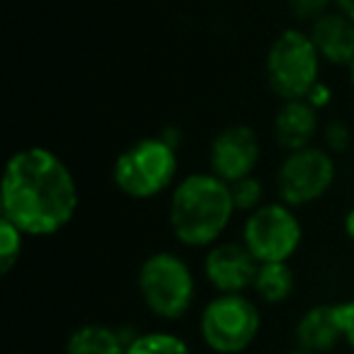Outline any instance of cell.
Returning a JSON list of instances; mask_svg holds the SVG:
<instances>
[{"instance_id": "9a60e30c", "label": "cell", "mask_w": 354, "mask_h": 354, "mask_svg": "<svg viewBox=\"0 0 354 354\" xmlns=\"http://www.w3.org/2000/svg\"><path fill=\"white\" fill-rule=\"evenodd\" d=\"M294 286H296V274L289 262H270V265H260L252 291L265 304L279 306L294 294Z\"/></svg>"}, {"instance_id": "9c48e42d", "label": "cell", "mask_w": 354, "mask_h": 354, "mask_svg": "<svg viewBox=\"0 0 354 354\" xmlns=\"http://www.w3.org/2000/svg\"><path fill=\"white\" fill-rule=\"evenodd\" d=\"M209 167L223 183L233 185L243 177L255 175L262 160L260 133L250 124L233 122L221 127L209 143Z\"/></svg>"}, {"instance_id": "ffe728a7", "label": "cell", "mask_w": 354, "mask_h": 354, "mask_svg": "<svg viewBox=\"0 0 354 354\" xmlns=\"http://www.w3.org/2000/svg\"><path fill=\"white\" fill-rule=\"evenodd\" d=\"M335 8V0H286V10L294 17L296 27H310L315 20Z\"/></svg>"}, {"instance_id": "5b68a950", "label": "cell", "mask_w": 354, "mask_h": 354, "mask_svg": "<svg viewBox=\"0 0 354 354\" xmlns=\"http://www.w3.org/2000/svg\"><path fill=\"white\" fill-rule=\"evenodd\" d=\"M136 289L143 306L156 318L180 320L194 306L197 279L183 255L172 250H156L138 265Z\"/></svg>"}, {"instance_id": "ac0fdd59", "label": "cell", "mask_w": 354, "mask_h": 354, "mask_svg": "<svg viewBox=\"0 0 354 354\" xmlns=\"http://www.w3.org/2000/svg\"><path fill=\"white\" fill-rule=\"evenodd\" d=\"M25 233L15 228L10 221L0 218V272L10 274L12 267L20 262L22 250H25Z\"/></svg>"}, {"instance_id": "44dd1931", "label": "cell", "mask_w": 354, "mask_h": 354, "mask_svg": "<svg viewBox=\"0 0 354 354\" xmlns=\"http://www.w3.org/2000/svg\"><path fill=\"white\" fill-rule=\"evenodd\" d=\"M339 318V328H342V339L352 347L354 352V299L342 301V304H335Z\"/></svg>"}, {"instance_id": "8992f818", "label": "cell", "mask_w": 354, "mask_h": 354, "mask_svg": "<svg viewBox=\"0 0 354 354\" xmlns=\"http://www.w3.org/2000/svg\"><path fill=\"white\" fill-rule=\"evenodd\" d=\"M337 180V158L320 143L284 153L274 170L277 199L291 209L313 207L330 194Z\"/></svg>"}, {"instance_id": "4fadbf2b", "label": "cell", "mask_w": 354, "mask_h": 354, "mask_svg": "<svg viewBox=\"0 0 354 354\" xmlns=\"http://www.w3.org/2000/svg\"><path fill=\"white\" fill-rule=\"evenodd\" d=\"M296 342L299 349L310 354H323L335 349L342 339V328H339L337 308L335 304H320L308 308L296 323Z\"/></svg>"}, {"instance_id": "5bb4252c", "label": "cell", "mask_w": 354, "mask_h": 354, "mask_svg": "<svg viewBox=\"0 0 354 354\" xmlns=\"http://www.w3.org/2000/svg\"><path fill=\"white\" fill-rule=\"evenodd\" d=\"M129 342L109 325L90 323L73 330L66 342V354H127Z\"/></svg>"}, {"instance_id": "277c9868", "label": "cell", "mask_w": 354, "mask_h": 354, "mask_svg": "<svg viewBox=\"0 0 354 354\" xmlns=\"http://www.w3.org/2000/svg\"><path fill=\"white\" fill-rule=\"evenodd\" d=\"M323 59L310 41L308 30L286 27L272 39L265 54V83L279 102L306 100L320 83Z\"/></svg>"}, {"instance_id": "603a6c76", "label": "cell", "mask_w": 354, "mask_h": 354, "mask_svg": "<svg viewBox=\"0 0 354 354\" xmlns=\"http://www.w3.org/2000/svg\"><path fill=\"white\" fill-rule=\"evenodd\" d=\"M342 231L349 243H354V207H349L342 216Z\"/></svg>"}, {"instance_id": "8fae6325", "label": "cell", "mask_w": 354, "mask_h": 354, "mask_svg": "<svg viewBox=\"0 0 354 354\" xmlns=\"http://www.w3.org/2000/svg\"><path fill=\"white\" fill-rule=\"evenodd\" d=\"M320 112L308 100H289L279 102L272 117V138L284 153L308 148L320 136Z\"/></svg>"}, {"instance_id": "484cf974", "label": "cell", "mask_w": 354, "mask_h": 354, "mask_svg": "<svg viewBox=\"0 0 354 354\" xmlns=\"http://www.w3.org/2000/svg\"><path fill=\"white\" fill-rule=\"evenodd\" d=\"M289 354H310V352H304V349H294V352H289Z\"/></svg>"}, {"instance_id": "7402d4cb", "label": "cell", "mask_w": 354, "mask_h": 354, "mask_svg": "<svg viewBox=\"0 0 354 354\" xmlns=\"http://www.w3.org/2000/svg\"><path fill=\"white\" fill-rule=\"evenodd\" d=\"M306 100H308V102L313 104L318 112H323V109H328L330 102H333V88H330L325 80H320V83L315 85L313 90H310V95Z\"/></svg>"}, {"instance_id": "30bf717a", "label": "cell", "mask_w": 354, "mask_h": 354, "mask_svg": "<svg viewBox=\"0 0 354 354\" xmlns=\"http://www.w3.org/2000/svg\"><path fill=\"white\" fill-rule=\"evenodd\" d=\"M260 262L243 241H218L204 255L202 272L216 294H248L255 284Z\"/></svg>"}, {"instance_id": "7c38bea8", "label": "cell", "mask_w": 354, "mask_h": 354, "mask_svg": "<svg viewBox=\"0 0 354 354\" xmlns=\"http://www.w3.org/2000/svg\"><path fill=\"white\" fill-rule=\"evenodd\" d=\"M310 35V41L318 49L325 66L347 71L354 61V22L344 17L339 10L325 12L320 20H315L310 27H306Z\"/></svg>"}, {"instance_id": "cb8c5ba5", "label": "cell", "mask_w": 354, "mask_h": 354, "mask_svg": "<svg viewBox=\"0 0 354 354\" xmlns=\"http://www.w3.org/2000/svg\"><path fill=\"white\" fill-rule=\"evenodd\" d=\"M335 10H339L344 17L354 22V0H335Z\"/></svg>"}, {"instance_id": "ba28073f", "label": "cell", "mask_w": 354, "mask_h": 354, "mask_svg": "<svg viewBox=\"0 0 354 354\" xmlns=\"http://www.w3.org/2000/svg\"><path fill=\"white\" fill-rule=\"evenodd\" d=\"M241 241L260 265L289 262L304 243V221L296 209L272 199L243 218Z\"/></svg>"}, {"instance_id": "2e32d148", "label": "cell", "mask_w": 354, "mask_h": 354, "mask_svg": "<svg viewBox=\"0 0 354 354\" xmlns=\"http://www.w3.org/2000/svg\"><path fill=\"white\" fill-rule=\"evenodd\" d=\"M127 354H192V349L175 333L153 330V333H143L129 339Z\"/></svg>"}, {"instance_id": "d4e9b609", "label": "cell", "mask_w": 354, "mask_h": 354, "mask_svg": "<svg viewBox=\"0 0 354 354\" xmlns=\"http://www.w3.org/2000/svg\"><path fill=\"white\" fill-rule=\"evenodd\" d=\"M347 83H349V90H352V95H354V61L347 68Z\"/></svg>"}, {"instance_id": "7a4b0ae2", "label": "cell", "mask_w": 354, "mask_h": 354, "mask_svg": "<svg viewBox=\"0 0 354 354\" xmlns=\"http://www.w3.org/2000/svg\"><path fill=\"white\" fill-rule=\"evenodd\" d=\"M236 214L231 185L212 170L187 172L167 194V228L180 245L194 250H209L223 241Z\"/></svg>"}, {"instance_id": "52a82bcc", "label": "cell", "mask_w": 354, "mask_h": 354, "mask_svg": "<svg viewBox=\"0 0 354 354\" xmlns=\"http://www.w3.org/2000/svg\"><path fill=\"white\" fill-rule=\"evenodd\" d=\"M262 315L248 294H216L199 315V335L216 354H241L257 339Z\"/></svg>"}, {"instance_id": "3957f363", "label": "cell", "mask_w": 354, "mask_h": 354, "mask_svg": "<svg viewBox=\"0 0 354 354\" xmlns=\"http://www.w3.org/2000/svg\"><path fill=\"white\" fill-rule=\"evenodd\" d=\"M180 177L177 146L165 133L143 136L129 143L112 165L114 187L131 202H151L170 194Z\"/></svg>"}, {"instance_id": "e0dca14e", "label": "cell", "mask_w": 354, "mask_h": 354, "mask_svg": "<svg viewBox=\"0 0 354 354\" xmlns=\"http://www.w3.org/2000/svg\"><path fill=\"white\" fill-rule=\"evenodd\" d=\"M231 197H233V204H236V212L248 216L252 214L255 209H260L262 204L267 202L265 199V185L257 175H250V177H243L238 183L231 185Z\"/></svg>"}, {"instance_id": "d6986e66", "label": "cell", "mask_w": 354, "mask_h": 354, "mask_svg": "<svg viewBox=\"0 0 354 354\" xmlns=\"http://www.w3.org/2000/svg\"><path fill=\"white\" fill-rule=\"evenodd\" d=\"M352 143H354V131L344 119L333 117L328 122H323V127H320V146L325 151H330L335 158L347 156L352 151Z\"/></svg>"}, {"instance_id": "6da1fadb", "label": "cell", "mask_w": 354, "mask_h": 354, "mask_svg": "<svg viewBox=\"0 0 354 354\" xmlns=\"http://www.w3.org/2000/svg\"><path fill=\"white\" fill-rule=\"evenodd\" d=\"M80 187L68 162L46 146H25L6 162L0 209L27 238H51L75 218Z\"/></svg>"}]
</instances>
